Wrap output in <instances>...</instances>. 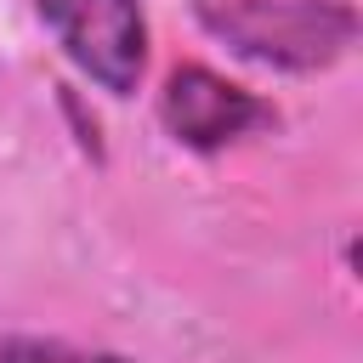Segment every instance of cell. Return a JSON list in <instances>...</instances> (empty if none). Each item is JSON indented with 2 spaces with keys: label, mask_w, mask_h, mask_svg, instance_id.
Segmentation results:
<instances>
[{
  "label": "cell",
  "mask_w": 363,
  "mask_h": 363,
  "mask_svg": "<svg viewBox=\"0 0 363 363\" xmlns=\"http://www.w3.org/2000/svg\"><path fill=\"white\" fill-rule=\"evenodd\" d=\"M193 23L267 74H323L357 45L352 0H193Z\"/></svg>",
  "instance_id": "6da1fadb"
},
{
  "label": "cell",
  "mask_w": 363,
  "mask_h": 363,
  "mask_svg": "<svg viewBox=\"0 0 363 363\" xmlns=\"http://www.w3.org/2000/svg\"><path fill=\"white\" fill-rule=\"evenodd\" d=\"M57 51L108 96H130L147 74L142 0H34Z\"/></svg>",
  "instance_id": "7a4b0ae2"
},
{
  "label": "cell",
  "mask_w": 363,
  "mask_h": 363,
  "mask_svg": "<svg viewBox=\"0 0 363 363\" xmlns=\"http://www.w3.org/2000/svg\"><path fill=\"white\" fill-rule=\"evenodd\" d=\"M159 125L187 153H221V147H233V142H244L255 130H272L278 108L267 96H255L250 85L204 68V62H182V68L164 74Z\"/></svg>",
  "instance_id": "3957f363"
},
{
  "label": "cell",
  "mask_w": 363,
  "mask_h": 363,
  "mask_svg": "<svg viewBox=\"0 0 363 363\" xmlns=\"http://www.w3.org/2000/svg\"><path fill=\"white\" fill-rule=\"evenodd\" d=\"M0 363H130L119 352H96V346H74L57 335H6L0 340Z\"/></svg>",
  "instance_id": "277c9868"
}]
</instances>
